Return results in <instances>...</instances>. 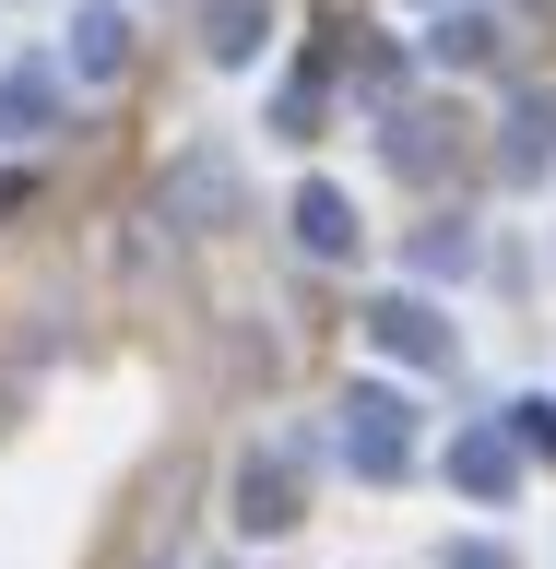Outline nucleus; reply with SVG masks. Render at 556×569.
<instances>
[{
	"label": "nucleus",
	"mask_w": 556,
	"mask_h": 569,
	"mask_svg": "<svg viewBox=\"0 0 556 569\" xmlns=\"http://www.w3.org/2000/svg\"><path fill=\"white\" fill-rule=\"evenodd\" d=\"M344 462L367 475V487H391V475H415V403L380 380H355L344 391Z\"/></svg>",
	"instance_id": "obj_1"
},
{
	"label": "nucleus",
	"mask_w": 556,
	"mask_h": 569,
	"mask_svg": "<svg viewBox=\"0 0 556 569\" xmlns=\"http://www.w3.org/2000/svg\"><path fill=\"white\" fill-rule=\"evenodd\" d=\"M225 522H237L249 546H261V533H296V522H309V487H296V451H284V439H261V451L237 462V510H225Z\"/></svg>",
	"instance_id": "obj_2"
},
{
	"label": "nucleus",
	"mask_w": 556,
	"mask_h": 569,
	"mask_svg": "<svg viewBox=\"0 0 556 569\" xmlns=\"http://www.w3.org/2000/svg\"><path fill=\"white\" fill-rule=\"evenodd\" d=\"M367 345L403 356V368H451V320L426 309V297H380V309H367Z\"/></svg>",
	"instance_id": "obj_3"
},
{
	"label": "nucleus",
	"mask_w": 556,
	"mask_h": 569,
	"mask_svg": "<svg viewBox=\"0 0 556 569\" xmlns=\"http://www.w3.org/2000/svg\"><path fill=\"white\" fill-rule=\"evenodd\" d=\"M225 213H237V167H225V154H178L166 167V226H225Z\"/></svg>",
	"instance_id": "obj_4"
},
{
	"label": "nucleus",
	"mask_w": 556,
	"mask_h": 569,
	"mask_svg": "<svg viewBox=\"0 0 556 569\" xmlns=\"http://www.w3.org/2000/svg\"><path fill=\"white\" fill-rule=\"evenodd\" d=\"M451 487L497 510V498L522 487V439H509V427H462V439H451Z\"/></svg>",
	"instance_id": "obj_5"
},
{
	"label": "nucleus",
	"mask_w": 556,
	"mask_h": 569,
	"mask_svg": "<svg viewBox=\"0 0 556 569\" xmlns=\"http://www.w3.org/2000/svg\"><path fill=\"white\" fill-rule=\"evenodd\" d=\"M556 167V83L509 107V142H497V178H545Z\"/></svg>",
	"instance_id": "obj_6"
},
{
	"label": "nucleus",
	"mask_w": 556,
	"mask_h": 569,
	"mask_svg": "<svg viewBox=\"0 0 556 569\" xmlns=\"http://www.w3.org/2000/svg\"><path fill=\"white\" fill-rule=\"evenodd\" d=\"M261 36H273V0H202V48H213L225 71L261 60Z\"/></svg>",
	"instance_id": "obj_7"
},
{
	"label": "nucleus",
	"mask_w": 556,
	"mask_h": 569,
	"mask_svg": "<svg viewBox=\"0 0 556 569\" xmlns=\"http://www.w3.org/2000/svg\"><path fill=\"white\" fill-rule=\"evenodd\" d=\"M119 60H131V12H107V0H95V12H71V71L107 83Z\"/></svg>",
	"instance_id": "obj_8"
},
{
	"label": "nucleus",
	"mask_w": 556,
	"mask_h": 569,
	"mask_svg": "<svg viewBox=\"0 0 556 569\" xmlns=\"http://www.w3.org/2000/svg\"><path fill=\"white\" fill-rule=\"evenodd\" d=\"M48 107H60V71H0V142L48 131Z\"/></svg>",
	"instance_id": "obj_9"
},
{
	"label": "nucleus",
	"mask_w": 556,
	"mask_h": 569,
	"mask_svg": "<svg viewBox=\"0 0 556 569\" xmlns=\"http://www.w3.org/2000/svg\"><path fill=\"white\" fill-rule=\"evenodd\" d=\"M296 238H309L320 261H344V249H355V202H344V190H296Z\"/></svg>",
	"instance_id": "obj_10"
},
{
	"label": "nucleus",
	"mask_w": 556,
	"mask_h": 569,
	"mask_svg": "<svg viewBox=\"0 0 556 569\" xmlns=\"http://www.w3.org/2000/svg\"><path fill=\"white\" fill-rule=\"evenodd\" d=\"M415 273H474V238H462V226H426V238H415Z\"/></svg>",
	"instance_id": "obj_11"
},
{
	"label": "nucleus",
	"mask_w": 556,
	"mask_h": 569,
	"mask_svg": "<svg viewBox=\"0 0 556 569\" xmlns=\"http://www.w3.org/2000/svg\"><path fill=\"white\" fill-rule=\"evenodd\" d=\"M486 48H497V24H486V12H462V24H438V60H486Z\"/></svg>",
	"instance_id": "obj_12"
},
{
	"label": "nucleus",
	"mask_w": 556,
	"mask_h": 569,
	"mask_svg": "<svg viewBox=\"0 0 556 569\" xmlns=\"http://www.w3.org/2000/svg\"><path fill=\"white\" fill-rule=\"evenodd\" d=\"M509 439H522V451H545V462H556V403H509Z\"/></svg>",
	"instance_id": "obj_13"
},
{
	"label": "nucleus",
	"mask_w": 556,
	"mask_h": 569,
	"mask_svg": "<svg viewBox=\"0 0 556 569\" xmlns=\"http://www.w3.org/2000/svg\"><path fill=\"white\" fill-rule=\"evenodd\" d=\"M438 569H522L509 546H486V533H462V546H438Z\"/></svg>",
	"instance_id": "obj_14"
}]
</instances>
